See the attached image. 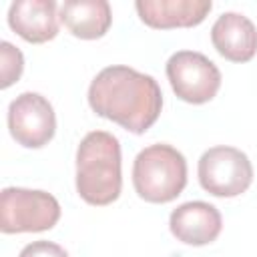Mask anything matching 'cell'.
Wrapping results in <instances>:
<instances>
[{
	"instance_id": "ba28073f",
	"label": "cell",
	"mask_w": 257,
	"mask_h": 257,
	"mask_svg": "<svg viewBox=\"0 0 257 257\" xmlns=\"http://www.w3.org/2000/svg\"><path fill=\"white\" fill-rule=\"evenodd\" d=\"M169 229L177 241L201 247L213 243L219 237L223 219L215 205L205 201H189L173 209L169 217Z\"/></svg>"
},
{
	"instance_id": "8fae6325",
	"label": "cell",
	"mask_w": 257,
	"mask_h": 257,
	"mask_svg": "<svg viewBox=\"0 0 257 257\" xmlns=\"http://www.w3.org/2000/svg\"><path fill=\"white\" fill-rule=\"evenodd\" d=\"M211 42L225 60L249 62L257 54V28L247 16L225 12L211 28Z\"/></svg>"
},
{
	"instance_id": "8992f818",
	"label": "cell",
	"mask_w": 257,
	"mask_h": 257,
	"mask_svg": "<svg viewBox=\"0 0 257 257\" xmlns=\"http://www.w3.org/2000/svg\"><path fill=\"white\" fill-rule=\"evenodd\" d=\"M167 78L173 92L189 104H205L221 88V70L201 52L179 50L167 60Z\"/></svg>"
},
{
	"instance_id": "5b68a950",
	"label": "cell",
	"mask_w": 257,
	"mask_h": 257,
	"mask_svg": "<svg viewBox=\"0 0 257 257\" xmlns=\"http://www.w3.org/2000/svg\"><path fill=\"white\" fill-rule=\"evenodd\" d=\"M201 187L213 197H237L253 183V165L249 157L235 147H211L197 165Z\"/></svg>"
},
{
	"instance_id": "7a4b0ae2",
	"label": "cell",
	"mask_w": 257,
	"mask_h": 257,
	"mask_svg": "<svg viewBox=\"0 0 257 257\" xmlns=\"http://www.w3.org/2000/svg\"><path fill=\"white\" fill-rule=\"evenodd\" d=\"M122 189L120 143L106 131L88 133L76 149V193L96 207L110 205Z\"/></svg>"
},
{
	"instance_id": "6da1fadb",
	"label": "cell",
	"mask_w": 257,
	"mask_h": 257,
	"mask_svg": "<svg viewBox=\"0 0 257 257\" xmlns=\"http://www.w3.org/2000/svg\"><path fill=\"white\" fill-rule=\"evenodd\" d=\"M88 104L98 116L120 124L128 133L143 135L161 114L163 92L151 74L112 64L92 78Z\"/></svg>"
},
{
	"instance_id": "7c38bea8",
	"label": "cell",
	"mask_w": 257,
	"mask_h": 257,
	"mask_svg": "<svg viewBox=\"0 0 257 257\" xmlns=\"http://www.w3.org/2000/svg\"><path fill=\"white\" fill-rule=\"evenodd\" d=\"M58 16L68 32L82 40L102 38L112 24V10L106 0H66Z\"/></svg>"
},
{
	"instance_id": "9c48e42d",
	"label": "cell",
	"mask_w": 257,
	"mask_h": 257,
	"mask_svg": "<svg viewBox=\"0 0 257 257\" xmlns=\"http://www.w3.org/2000/svg\"><path fill=\"white\" fill-rule=\"evenodd\" d=\"M141 20L157 30L191 28L201 24L213 8L211 0H137Z\"/></svg>"
},
{
	"instance_id": "4fadbf2b",
	"label": "cell",
	"mask_w": 257,
	"mask_h": 257,
	"mask_svg": "<svg viewBox=\"0 0 257 257\" xmlns=\"http://www.w3.org/2000/svg\"><path fill=\"white\" fill-rule=\"evenodd\" d=\"M0 62H2V66H0V76H2L0 86L8 88L22 74V70H24V56H22V52L14 44H10L8 40H2L0 42Z\"/></svg>"
},
{
	"instance_id": "52a82bcc",
	"label": "cell",
	"mask_w": 257,
	"mask_h": 257,
	"mask_svg": "<svg viewBox=\"0 0 257 257\" xmlns=\"http://www.w3.org/2000/svg\"><path fill=\"white\" fill-rule=\"evenodd\" d=\"M8 131L26 149L48 145L56 133V114L48 98L30 90L18 94L8 106Z\"/></svg>"
},
{
	"instance_id": "277c9868",
	"label": "cell",
	"mask_w": 257,
	"mask_h": 257,
	"mask_svg": "<svg viewBox=\"0 0 257 257\" xmlns=\"http://www.w3.org/2000/svg\"><path fill=\"white\" fill-rule=\"evenodd\" d=\"M60 219L58 201L38 189L6 187L0 195V229L12 233H40L52 229Z\"/></svg>"
},
{
	"instance_id": "30bf717a",
	"label": "cell",
	"mask_w": 257,
	"mask_h": 257,
	"mask_svg": "<svg viewBox=\"0 0 257 257\" xmlns=\"http://www.w3.org/2000/svg\"><path fill=\"white\" fill-rule=\"evenodd\" d=\"M58 12L54 0H16L8 8V26L26 42L42 44L58 34Z\"/></svg>"
},
{
	"instance_id": "3957f363",
	"label": "cell",
	"mask_w": 257,
	"mask_h": 257,
	"mask_svg": "<svg viewBox=\"0 0 257 257\" xmlns=\"http://www.w3.org/2000/svg\"><path fill=\"white\" fill-rule=\"evenodd\" d=\"M187 185V161L167 143L145 147L133 163V187L147 203H171Z\"/></svg>"
},
{
	"instance_id": "5bb4252c",
	"label": "cell",
	"mask_w": 257,
	"mask_h": 257,
	"mask_svg": "<svg viewBox=\"0 0 257 257\" xmlns=\"http://www.w3.org/2000/svg\"><path fill=\"white\" fill-rule=\"evenodd\" d=\"M18 257H68L66 249L52 241H32L22 247Z\"/></svg>"
}]
</instances>
